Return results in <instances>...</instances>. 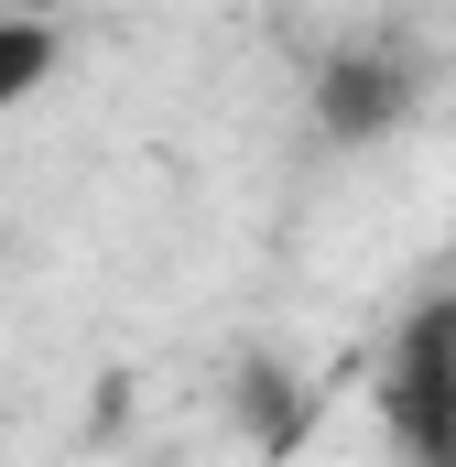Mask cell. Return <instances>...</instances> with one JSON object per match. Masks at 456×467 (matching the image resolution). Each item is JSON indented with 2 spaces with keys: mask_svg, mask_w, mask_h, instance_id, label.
<instances>
[{
  "mask_svg": "<svg viewBox=\"0 0 456 467\" xmlns=\"http://www.w3.org/2000/svg\"><path fill=\"white\" fill-rule=\"evenodd\" d=\"M380 424L402 467H456V316H424L380 369Z\"/></svg>",
  "mask_w": 456,
  "mask_h": 467,
  "instance_id": "obj_1",
  "label": "cell"
},
{
  "mask_svg": "<svg viewBox=\"0 0 456 467\" xmlns=\"http://www.w3.org/2000/svg\"><path fill=\"white\" fill-rule=\"evenodd\" d=\"M402 109H413V66H402V55H326V66H316V119H326V141H380Z\"/></svg>",
  "mask_w": 456,
  "mask_h": 467,
  "instance_id": "obj_2",
  "label": "cell"
},
{
  "mask_svg": "<svg viewBox=\"0 0 456 467\" xmlns=\"http://www.w3.org/2000/svg\"><path fill=\"white\" fill-rule=\"evenodd\" d=\"M55 66H66V33L44 11H0V119L22 109V99H44Z\"/></svg>",
  "mask_w": 456,
  "mask_h": 467,
  "instance_id": "obj_3",
  "label": "cell"
}]
</instances>
